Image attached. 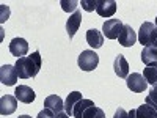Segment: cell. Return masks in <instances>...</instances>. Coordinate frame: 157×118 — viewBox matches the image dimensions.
Here are the masks:
<instances>
[{"label": "cell", "instance_id": "cell-26", "mask_svg": "<svg viewBox=\"0 0 157 118\" xmlns=\"http://www.w3.org/2000/svg\"><path fill=\"white\" fill-rule=\"evenodd\" d=\"M113 118H129V112H126L123 107H118L115 115H113Z\"/></svg>", "mask_w": 157, "mask_h": 118}, {"label": "cell", "instance_id": "cell-14", "mask_svg": "<svg viewBox=\"0 0 157 118\" xmlns=\"http://www.w3.org/2000/svg\"><path fill=\"white\" fill-rule=\"evenodd\" d=\"M44 107L50 109L55 115H60V113L64 112V102H63V99H61L60 96L50 95V96H47V98L44 99Z\"/></svg>", "mask_w": 157, "mask_h": 118}, {"label": "cell", "instance_id": "cell-6", "mask_svg": "<svg viewBox=\"0 0 157 118\" xmlns=\"http://www.w3.org/2000/svg\"><path fill=\"white\" fill-rule=\"evenodd\" d=\"M17 79H19V74H17L16 66H13V65H3L0 68V82L3 85H6V87L16 85Z\"/></svg>", "mask_w": 157, "mask_h": 118}, {"label": "cell", "instance_id": "cell-13", "mask_svg": "<svg viewBox=\"0 0 157 118\" xmlns=\"http://www.w3.org/2000/svg\"><path fill=\"white\" fill-rule=\"evenodd\" d=\"M113 69H115V74L121 79H127L129 76V63L126 60L124 55H116L115 57V61H113Z\"/></svg>", "mask_w": 157, "mask_h": 118}, {"label": "cell", "instance_id": "cell-12", "mask_svg": "<svg viewBox=\"0 0 157 118\" xmlns=\"http://www.w3.org/2000/svg\"><path fill=\"white\" fill-rule=\"evenodd\" d=\"M96 11L102 18H112L116 13V2L115 0H98Z\"/></svg>", "mask_w": 157, "mask_h": 118}, {"label": "cell", "instance_id": "cell-2", "mask_svg": "<svg viewBox=\"0 0 157 118\" xmlns=\"http://www.w3.org/2000/svg\"><path fill=\"white\" fill-rule=\"evenodd\" d=\"M137 36H138L140 44H143V47L154 46V41L157 38V27L152 22H145V24H141Z\"/></svg>", "mask_w": 157, "mask_h": 118}, {"label": "cell", "instance_id": "cell-20", "mask_svg": "<svg viewBox=\"0 0 157 118\" xmlns=\"http://www.w3.org/2000/svg\"><path fill=\"white\" fill-rule=\"evenodd\" d=\"M94 106V102L91 99H82L77 102V106L74 107V112H72V118H83V113L88 107Z\"/></svg>", "mask_w": 157, "mask_h": 118}, {"label": "cell", "instance_id": "cell-15", "mask_svg": "<svg viewBox=\"0 0 157 118\" xmlns=\"http://www.w3.org/2000/svg\"><path fill=\"white\" fill-rule=\"evenodd\" d=\"M80 24H82V11L77 10L75 13H72L69 16V19L66 22V32H68L69 38H72L77 33V30L80 29Z\"/></svg>", "mask_w": 157, "mask_h": 118}, {"label": "cell", "instance_id": "cell-25", "mask_svg": "<svg viewBox=\"0 0 157 118\" xmlns=\"http://www.w3.org/2000/svg\"><path fill=\"white\" fill-rule=\"evenodd\" d=\"M36 118H57V115L54 113V112H52L50 109H47V107H44L41 112H39L38 113V116Z\"/></svg>", "mask_w": 157, "mask_h": 118}, {"label": "cell", "instance_id": "cell-18", "mask_svg": "<svg viewBox=\"0 0 157 118\" xmlns=\"http://www.w3.org/2000/svg\"><path fill=\"white\" fill-rule=\"evenodd\" d=\"M141 61L146 65H152V63H157V47L154 46H149V47H145L141 52Z\"/></svg>", "mask_w": 157, "mask_h": 118}, {"label": "cell", "instance_id": "cell-30", "mask_svg": "<svg viewBox=\"0 0 157 118\" xmlns=\"http://www.w3.org/2000/svg\"><path fill=\"white\" fill-rule=\"evenodd\" d=\"M154 47H157V38H155V41H154Z\"/></svg>", "mask_w": 157, "mask_h": 118}, {"label": "cell", "instance_id": "cell-7", "mask_svg": "<svg viewBox=\"0 0 157 118\" xmlns=\"http://www.w3.org/2000/svg\"><path fill=\"white\" fill-rule=\"evenodd\" d=\"M10 52L14 57L22 58V57L27 55V52H29V43L25 41L24 38H13L11 43H10Z\"/></svg>", "mask_w": 157, "mask_h": 118}, {"label": "cell", "instance_id": "cell-28", "mask_svg": "<svg viewBox=\"0 0 157 118\" xmlns=\"http://www.w3.org/2000/svg\"><path fill=\"white\" fill-rule=\"evenodd\" d=\"M57 118H71L66 112H63V113H60V115H57Z\"/></svg>", "mask_w": 157, "mask_h": 118}, {"label": "cell", "instance_id": "cell-9", "mask_svg": "<svg viewBox=\"0 0 157 118\" xmlns=\"http://www.w3.org/2000/svg\"><path fill=\"white\" fill-rule=\"evenodd\" d=\"M17 109V98L13 95H3L0 98V113L2 115H11Z\"/></svg>", "mask_w": 157, "mask_h": 118}, {"label": "cell", "instance_id": "cell-31", "mask_svg": "<svg viewBox=\"0 0 157 118\" xmlns=\"http://www.w3.org/2000/svg\"><path fill=\"white\" fill-rule=\"evenodd\" d=\"M155 27H157V18H155Z\"/></svg>", "mask_w": 157, "mask_h": 118}, {"label": "cell", "instance_id": "cell-19", "mask_svg": "<svg viewBox=\"0 0 157 118\" xmlns=\"http://www.w3.org/2000/svg\"><path fill=\"white\" fill-rule=\"evenodd\" d=\"M143 77L149 85H157V63L148 65L143 69Z\"/></svg>", "mask_w": 157, "mask_h": 118}, {"label": "cell", "instance_id": "cell-3", "mask_svg": "<svg viewBox=\"0 0 157 118\" xmlns=\"http://www.w3.org/2000/svg\"><path fill=\"white\" fill-rule=\"evenodd\" d=\"M77 65L82 71H93L99 65V55L94 50H82L77 58Z\"/></svg>", "mask_w": 157, "mask_h": 118}, {"label": "cell", "instance_id": "cell-22", "mask_svg": "<svg viewBox=\"0 0 157 118\" xmlns=\"http://www.w3.org/2000/svg\"><path fill=\"white\" fill-rule=\"evenodd\" d=\"M146 104L157 110V85H154L152 90L148 93V96H146Z\"/></svg>", "mask_w": 157, "mask_h": 118}, {"label": "cell", "instance_id": "cell-5", "mask_svg": "<svg viewBox=\"0 0 157 118\" xmlns=\"http://www.w3.org/2000/svg\"><path fill=\"white\" fill-rule=\"evenodd\" d=\"M126 84H127V88L132 91V93H143V91H146V88H148V82L145 81L143 74H138V73L129 74L127 79H126Z\"/></svg>", "mask_w": 157, "mask_h": 118}, {"label": "cell", "instance_id": "cell-17", "mask_svg": "<svg viewBox=\"0 0 157 118\" xmlns=\"http://www.w3.org/2000/svg\"><path fill=\"white\" fill-rule=\"evenodd\" d=\"M82 93L80 91H72V93L68 95L66 101H64V112H66L71 118H72V112H74V107L77 106L78 101H82Z\"/></svg>", "mask_w": 157, "mask_h": 118}, {"label": "cell", "instance_id": "cell-21", "mask_svg": "<svg viewBox=\"0 0 157 118\" xmlns=\"http://www.w3.org/2000/svg\"><path fill=\"white\" fill-rule=\"evenodd\" d=\"M83 118H105V113L101 107H96V106H91L85 110L83 113Z\"/></svg>", "mask_w": 157, "mask_h": 118}, {"label": "cell", "instance_id": "cell-24", "mask_svg": "<svg viewBox=\"0 0 157 118\" xmlns=\"http://www.w3.org/2000/svg\"><path fill=\"white\" fill-rule=\"evenodd\" d=\"M80 5H82V8L85 10V11H94L96 10V6H98V0H82L80 2Z\"/></svg>", "mask_w": 157, "mask_h": 118}, {"label": "cell", "instance_id": "cell-8", "mask_svg": "<svg viewBox=\"0 0 157 118\" xmlns=\"http://www.w3.org/2000/svg\"><path fill=\"white\" fill-rule=\"evenodd\" d=\"M137 33L134 32L132 25H124L121 33H120V38H118V41L123 47H132L135 43H137Z\"/></svg>", "mask_w": 157, "mask_h": 118}, {"label": "cell", "instance_id": "cell-1", "mask_svg": "<svg viewBox=\"0 0 157 118\" xmlns=\"http://www.w3.org/2000/svg\"><path fill=\"white\" fill-rule=\"evenodd\" d=\"M41 55L39 52H33L32 55H25L22 58H17L16 60V69H17V74L21 79H30V77H35L39 69H41Z\"/></svg>", "mask_w": 157, "mask_h": 118}, {"label": "cell", "instance_id": "cell-4", "mask_svg": "<svg viewBox=\"0 0 157 118\" xmlns=\"http://www.w3.org/2000/svg\"><path fill=\"white\" fill-rule=\"evenodd\" d=\"M123 27L124 25H123V22L120 19H115V18L107 19L105 22H104V25H102V35L105 38H109V39H118Z\"/></svg>", "mask_w": 157, "mask_h": 118}, {"label": "cell", "instance_id": "cell-23", "mask_svg": "<svg viewBox=\"0 0 157 118\" xmlns=\"http://www.w3.org/2000/svg\"><path fill=\"white\" fill-rule=\"evenodd\" d=\"M60 5H61V8H63V11H66V13H69V11H77L75 8H77V5H78V2L77 0H61L60 2Z\"/></svg>", "mask_w": 157, "mask_h": 118}, {"label": "cell", "instance_id": "cell-16", "mask_svg": "<svg viewBox=\"0 0 157 118\" xmlns=\"http://www.w3.org/2000/svg\"><path fill=\"white\" fill-rule=\"evenodd\" d=\"M86 43L93 49H99L104 44V35L99 30H96V29H90L86 32Z\"/></svg>", "mask_w": 157, "mask_h": 118}, {"label": "cell", "instance_id": "cell-10", "mask_svg": "<svg viewBox=\"0 0 157 118\" xmlns=\"http://www.w3.org/2000/svg\"><path fill=\"white\" fill-rule=\"evenodd\" d=\"M14 96L17 98V101H21L24 104H32L36 98L33 88L29 85H17L14 90Z\"/></svg>", "mask_w": 157, "mask_h": 118}, {"label": "cell", "instance_id": "cell-27", "mask_svg": "<svg viewBox=\"0 0 157 118\" xmlns=\"http://www.w3.org/2000/svg\"><path fill=\"white\" fill-rule=\"evenodd\" d=\"M8 14H10V10H8V8H5V5H2V18H0V21L5 22Z\"/></svg>", "mask_w": 157, "mask_h": 118}, {"label": "cell", "instance_id": "cell-11", "mask_svg": "<svg viewBox=\"0 0 157 118\" xmlns=\"http://www.w3.org/2000/svg\"><path fill=\"white\" fill-rule=\"evenodd\" d=\"M129 118H157V110L148 104H141L129 112Z\"/></svg>", "mask_w": 157, "mask_h": 118}, {"label": "cell", "instance_id": "cell-29", "mask_svg": "<svg viewBox=\"0 0 157 118\" xmlns=\"http://www.w3.org/2000/svg\"><path fill=\"white\" fill-rule=\"evenodd\" d=\"M17 118H32L30 115H21V116H17Z\"/></svg>", "mask_w": 157, "mask_h": 118}]
</instances>
